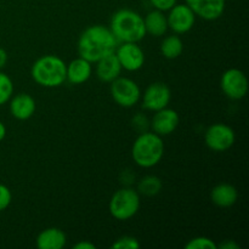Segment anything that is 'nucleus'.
Masks as SVG:
<instances>
[{"mask_svg": "<svg viewBox=\"0 0 249 249\" xmlns=\"http://www.w3.org/2000/svg\"><path fill=\"white\" fill-rule=\"evenodd\" d=\"M118 40L108 27L95 24L82 32L78 39V53L80 57L91 63L114 53Z\"/></svg>", "mask_w": 249, "mask_h": 249, "instance_id": "obj_1", "label": "nucleus"}, {"mask_svg": "<svg viewBox=\"0 0 249 249\" xmlns=\"http://www.w3.org/2000/svg\"><path fill=\"white\" fill-rule=\"evenodd\" d=\"M109 29L118 43H139L147 34L142 16L130 9H121L114 12Z\"/></svg>", "mask_w": 249, "mask_h": 249, "instance_id": "obj_2", "label": "nucleus"}, {"mask_svg": "<svg viewBox=\"0 0 249 249\" xmlns=\"http://www.w3.org/2000/svg\"><path fill=\"white\" fill-rule=\"evenodd\" d=\"M31 75L34 82L40 87H61L67 78V65L58 56H41L32 66Z\"/></svg>", "mask_w": 249, "mask_h": 249, "instance_id": "obj_3", "label": "nucleus"}, {"mask_svg": "<svg viewBox=\"0 0 249 249\" xmlns=\"http://www.w3.org/2000/svg\"><path fill=\"white\" fill-rule=\"evenodd\" d=\"M164 155V142L162 136L145 131L139 134L131 147L133 160L141 168H152L162 160Z\"/></svg>", "mask_w": 249, "mask_h": 249, "instance_id": "obj_4", "label": "nucleus"}, {"mask_svg": "<svg viewBox=\"0 0 249 249\" xmlns=\"http://www.w3.org/2000/svg\"><path fill=\"white\" fill-rule=\"evenodd\" d=\"M140 195L131 187H123L113 194L108 209L114 219L125 221L136 215L140 209Z\"/></svg>", "mask_w": 249, "mask_h": 249, "instance_id": "obj_5", "label": "nucleus"}, {"mask_svg": "<svg viewBox=\"0 0 249 249\" xmlns=\"http://www.w3.org/2000/svg\"><path fill=\"white\" fill-rule=\"evenodd\" d=\"M111 95L113 101L122 107H133L140 101L141 90L135 80L118 77L111 83Z\"/></svg>", "mask_w": 249, "mask_h": 249, "instance_id": "obj_6", "label": "nucleus"}, {"mask_svg": "<svg viewBox=\"0 0 249 249\" xmlns=\"http://www.w3.org/2000/svg\"><path fill=\"white\" fill-rule=\"evenodd\" d=\"M236 135L230 125L224 123H215L209 126L204 135L207 147L215 152H224L231 148L235 143Z\"/></svg>", "mask_w": 249, "mask_h": 249, "instance_id": "obj_7", "label": "nucleus"}, {"mask_svg": "<svg viewBox=\"0 0 249 249\" xmlns=\"http://www.w3.org/2000/svg\"><path fill=\"white\" fill-rule=\"evenodd\" d=\"M220 87L225 96L229 99H243L248 92L247 75L238 68H230L221 75Z\"/></svg>", "mask_w": 249, "mask_h": 249, "instance_id": "obj_8", "label": "nucleus"}, {"mask_svg": "<svg viewBox=\"0 0 249 249\" xmlns=\"http://www.w3.org/2000/svg\"><path fill=\"white\" fill-rule=\"evenodd\" d=\"M172 100V91L165 83L156 82L148 85L142 95V107L148 111H160L165 108Z\"/></svg>", "mask_w": 249, "mask_h": 249, "instance_id": "obj_9", "label": "nucleus"}, {"mask_svg": "<svg viewBox=\"0 0 249 249\" xmlns=\"http://www.w3.org/2000/svg\"><path fill=\"white\" fill-rule=\"evenodd\" d=\"M168 28L175 34H185L190 32L196 22V15L186 4H175L167 16Z\"/></svg>", "mask_w": 249, "mask_h": 249, "instance_id": "obj_10", "label": "nucleus"}, {"mask_svg": "<svg viewBox=\"0 0 249 249\" xmlns=\"http://www.w3.org/2000/svg\"><path fill=\"white\" fill-rule=\"evenodd\" d=\"M114 53L122 68L129 72H136L141 70L145 63V53L140 45H138V43H122L121 45L117 46Z\"/></svg>", "mask_w": 249, "mask_h": 249, "instance_id": "obj_11", "label": "nucleus"}, {"mask_svg": "<svg viewBox=\"0 0 249 249\" xmlns=\"http://www.w3.org/2000/svg\"><path fill=\"white\" fill-rule=\"evenodd\" d=\"M185 4L195 15L206 21H215L223 16L226 7V0H186Z\"/></svg>", "mask_w": 249, "mask_h": 249, "instance_id": "obj_12", "label": "nucleus"}, {"mask_svg": "<svg viewBox=\"0 0 249 249\" xmlns=\"http://www.w3.org/2000/svg\"><path fill=\"white\" fill-rule=\"evenodd\" d=\"M179 123V113L175 109L165 107L160 111H156L152 122H151V126H152L153 133H156L157 135L167 136L177 130Z\"/></svg>", "mask_w": 249, "mask_h": 249, "instance_id": "obj_13", "label": "nucleus"}, {"mask_svg": "<svg viewBox=\"0 0 249 249\" xmlns=\"http://www.w3.org/2000/svg\"><path fill=\"white\" fill-rule=\"evenodd\" d=\"M36 104L33 96L29 94H17L10 99V112L12 117L18 121H27L36 113Z\"/></svg>", "mask_w": 249, "mask_h": 249, "instance_id": "obj_14", "label": "nucleus"}, {"mask_svg": "<svg viewBox=\"0 0 249 249\" xmlns=\"http://www.w3.org/2000/svg\"><path fill=\"white\" fill-rule=\"evenodd\" d=\"M91 62L79 56L67 65V78H66V80H68L73 85L84 84L91 77Z\"/></svg>", "mask_w": 249, "mask_h": 249, "instance_id": "obj_15", "label": "nucleus"}, {"mask_svg": "<svg viewBox=\"0 0 249 249\" xmlns=\"http://www.w3.org/2000/svg\"><path fill=\"white\" fill-rule=\"evenodd\" d=\"M96 63V74L101 82L112 83L114 79L121 77V72L123 68L117 58L116 53H111V55L97 61Z\"/></svg>", "mask_w": 249, "mask_h": 249, "instance_id": "obj_16", "label": "nucleus"}, {"mask_svg": "<svg viewBox=\"0 0 249 249\" xmlns=\"http://www.w3.org/2000/svg\"><path fill=\"white\" fill-rule=\"evenodd\" d=\"M66 242L67 236L57 228L45 229L36 237V246L39 249H62Z\"/></svg>", "mask_w": 249, "mask_h": 249, "instance_id": "obj_17", "label": "nucleus"}, {"mask_svg": "<svg viewBox=\"0 0 249 249\" xmlns=\"http://www.w3.org/2000/svg\"><path fill=\"white\" fill-rule=\"evenodd\" d=\"M211 199L220 208H230L237 202L238 192L235 186L230 184H219L211 191Z\"/></svg>", "mask_w": 249, "mask_h": 249, "instance_id": "obj_18", "label": "nucleus"}, {"mask_svg": "<svg viewBox=\"0 0 249 249\" xmlns=\"http://www.w3.org/2000/svg\"><path fill=\"white\" fill-rule=\"evenodd\" d=\"M145 22L146 33L151 34L153 36H162L167 33L168 31V21L164 12L160 10H153L148 12L143 18Z\"/></svg>", "mask_w": 249, "mask_h": 249, "instance_id": "obj_19", "label": "nucleus"}, {"mask_svg": "<svg viewBox=\"0 0 249 249\" xmlns=\"http://www.w3.org/2000/svg\"><path fill=\"white\" fill-rule=\"evenodd\" d=\"M184 50V43H182L181 38L177 34L174 36H168L164 38L160 45V53L168 60H174L178 58L182 53Z\"/></svg>", "mask_w": 249, "mask_h": 249, "instance_id": "obj_20", "label": "nucleus"}, {"mask_svg": "<svg viewBox=\"0 0 249 249\" xmlns=\"http://www.w3.org/2000/svg\"><path fill=\"white\" fill-rule=\"evenodd\" d=\"M162 180L156 175H146L139 181L138 192L143 196L152 197L162 191Z\"/></svg>", "mask_w": 249, "mask_h": 249, "instance_id": "obj_21", "label": "nucleus"}, {"mask_svg": "<svg viewBox=\"0 0 249 249\" xmlns=\"http://www.w3.org/2000/svg\"><path fill=\"white\" fill-rule=\"evenodd\" d=\"M14 94V83L6 73L0 72V106L10 101Z\"/></svg>", "mask_w": 249, "mask_h": 249, "instance_id": "obj_22", "label": "nucleus"}, {"mask_svg": "<svg viewBox=\"0 0 249 249\" xmlns=\"http://www.w3.org/2000/svg\"><path fill=\"white\" fill-rule=\"evenodd\" d=\"M185 249H218V245L212 238L198 236L194 237L185 245Z\"/></svg>", "mask_w": 249, "mask_h": 249, "instance_id": "obj_23", "label": "nucleus"}, {"mask_svg": "<svg viewBox=\"0 0 249 249\" xmlns=\"http://www.w3.org/2000/svg\"><path fill=\"white\" fill-rule=\"evenodd\" d=\"M114 249H138L140 248V242L133 236H123L118 238L116 242L112 245Z\"/></svg>", "mask_w": 249, "mask_h": 249, "instance_id": "obj_24", "label": "nucleus"}, {"mask_svg": "<svg viewBox=\"0 0 249 249\" xmlns=\"http://www.w3.org/2000/svg\"><path fill=\"white\" fill-rule=\"evenodd\" d=\"M12 194L6 185L0 184V212L5 211L11 204Z\"/></svg>", "mask_w": 249, "mask_h": 249, "instance_id": "obj_25", "label": "nucleus"}, {"mask_svg": "<svg viewBox=\"0 0 249 249\" xmlns=\"http://www.w3.org/2000/svg\"><path fill=\"white\" fill-rule=\"evenodd\" d=\"M148 123H150V122L147 121V118H146L143 114H136V116H134L133 121H131V124H133L134 129L138 130L139 134L147 131L148 125H150Z\"/></svg>", "mask_w": 249, "mask_h": 249, "instance_id": "obj_26", "label": "nucleus"}, {"mask_svg": "<svg viewBox=\"0 0 249 249\" xmlns=\"http://www.w3.org/2000/svg\"><path fill=\"white\" fill-rule=\"evenodd\" d=\"M178 0H150L151 5L155 7L156 10H160V11H169L175 4H177Z\"/></svg>", "mask_w": 249, "mask_h": 249, "instance_id": "obj_27", "label": "nucleus"}, {"mask_svg": "<svg viewBox=\"0 0 249 249\" xmlns=\"http://www.w3.org/2000/svg\"><path fill=\"white\" fill-rule=\"evenodd\" d=\"M218 248L221 249H240V245H237L236 242H233L232 240H226L223 243L218 246Z\"/></svg>", "mask_w": 249, "mask_h": 249, "instance_id": "obj_28", "label": "nucleus"}, {"mask_svg": "<svg viewBox=\"0 0 249 249\" xmlns=\"http://www.w3.org/2000/svg\"><path fill=\"white\" fill-rule=\"evenodd\" d=\"M73 248L74 249H95L96 248V246H95L92 242H89V241H80V242H78L77 245L73 246Z\"/></svg>", "mask_w": 249, "mask_h": 249, "instance_id": "obj_29", "label": "nucleus"}, {"mask_svg": "<svg viewBox=\"0 0 249 249\" xmlns=\"http://www.w3.org/2000/svg\"><path fill=\"white\" fill-rule=\"evenodd\" d=\"M7 62V53L2 48H0V70L6 65Z\"/></svg>", "mask_w": 249, "mask_h": 249, "instance_id": "obj_30", "label": "nucleus"}, {"mask_svg": "<svg viewBox=\"0 0 249 249\" xmlns=\"http://www.w3.org/2000/svg\"><path fill=\"white\" fill-rule=\"evenodd\" d=\"M5 136H6V126H5V124L0 121V142L4 140Z\"/></svg>", "mask_w": 249, "mask_h": 249, "instance_id": "obj_31", "label": "nucleus"}]
</instances>
